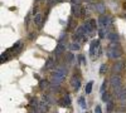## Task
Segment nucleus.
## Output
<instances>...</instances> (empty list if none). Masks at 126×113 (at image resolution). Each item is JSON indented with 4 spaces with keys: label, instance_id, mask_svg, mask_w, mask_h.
Listing matches in <instances>:
<instances>
[{
    "label": "nucleus",
    "instance_id": "1",
    "mask_svg": "<svg viewBox=\"0 0 126 113\" xmlns=\"http://www.w3.org/2000/svg\"><path fill=\"white\" fill-rule=\"evenodd\" d=\"M67 75V68L64 65H58L56 72L52 75V83L53 84H61L63 80H64Z\"/></svg>",
    "mask_w": 126,
    "mask_h": 113
},
{
    "label": "nucleus",
    "instance_id": "2",
    "mask_svg": "<svg viewBox=\"0 0 126 113\" xmlns=\"http://www.w3.org/2000/svg\"><path fill=\"white\" fill-rule=\"evenodd\" d=\"M107 55L111 59H119L122 55V50L119 43H112L109 48H107Z\"/></svg>",
    "mask_w": 126,
    "mask_h": 113
},
{
    "label": "nucleus",
    "instance_id": "3",
    "mask_svg": "<svg viewBox=\"0 0 126 113\" xmlns=\"http://www.w3.org/2000/svg\"><path fill=\"white\" fill-rule=\"evenodd\" d=\"M112 25V19L109 15H101L98 19V26L100 29H109Z\"/></svg>",
    "mask_w": 126,
    "mask_h": 113
},
{
    "label": "nucleus",
    "instance_id": "4",
    "mask_svg": "<svg viewBox=\"0 0 126 113\" xmlns=\"http://www.w3.org/2000/svg\"><path fill=\"white\" fill-rule=\"evenodd\" d=\"M110 84H111L112 88H117V87L122 86V80H121V78L117 74H113L111 77V79H110Z\"/></svg>",
    "mask_w": 126,
    "mask_h": 113
},
{
    "label": "nucleus",
    "instance_id": "5",
    "mask_svg": "<svg viewBox=\"0 0 126 113\" xmlns=\"http://www.w3.org/2000/svg\"><path fill=\"white\" fill-rule=\"evenodd\" d=\"M124 62H117V63H115L113 67H112V72H113V74H119L121 73V72L124 70Z\"/></svg>",
    "mask_w": 126,
    "mask_h": 113
},
{
    "label": "nucleus",
    "instance_id": "6",
    "mask_svg": "<svg viewBox=\"0 0 126 113\" xmlns=\"http://www.w3.org/2000/svg\"><path fill=\"white\" fill-rule=\"evenodd\" d=\"M100 47V43H98V40H92L91 42V47H90V54L92 57H96V50L97 48Z\"/></svg>",
    "mask_w": 126,
    "mask_h": 113
},
{
    "label": "nucleus",
    "instance_id": "7",
    "mask_svg": "<svg viewBox=\"0 0 126 113\" xmlns=\"http://www.w3.org/2000/svg\"><path fill=\"white\" fill-rule=\"evenodd\" d=\"M72 12H73V14H75L76 18H81L82 16V9H81L79 4H73L72 5Z\"/></svg>",
    "mask_w": 126,
    "mask_h": 113
},
{
    "label": "nucleus",
    "instance_id": "8",
    "mask_svg": "<svg viewBox=\"0 0 126 113\" xmlns=\"http://www.w3.org/2000/svg\"><path fill=\"white\" fill-rule=\"evenodd\" d=\"M43 23H44V16L42 15V14H37L34 16V24L38 28H42V26H43Z\"/></svg>",
    "mask_w": 126,
    "mask_h": 113
},
{
    "label": "nucleus",
    "instance_id": "9",
    "mask_svg": "<svg viewBox=\"0 0 126 113\" xmlns=\"http://www.w3.org/2000/svg\"><path fill=\"white\" fill-rule=\"evenodd\" d=\"M64 49H66V44L63 43V42H59L58 45H57L56 49H54V54H56V55H61L63 52H64Z\"/></svg>",
    "mask_w": 126,
    "mask_h": 113
},
{
    "label": "nucleus",
    "instance_id": "10",
    "mask_svg": "<svg viewBox=\"0 0 126 113\" xmlns=\"http://www.w3.org/2000/svg\"><path fill=\"white\" fill-rule=\"evenodd\" d=\"M71 84H72V88L75 89V90H78L79 89V87H81V80L78 79V77H73L72 78V80H71Z\"/></svg>",
    "mask_w": 126,
    "mask_h": 113
},
{
    "label": "nucleus",
    "instance_id": "11",
    "mask_svg": "<svg viewBox=\"0 0 126 113\" xmlns=\"http://www.w3.org/2000/svg\"><path fill=\"white\" fill-rule=\"evenodd\" d=\"M48 104H49V103H47V102H46L44 99L42 100L40 103H39V106H38V107H39V108H38L39 113H44V112H46V111L48 109Z\"/></svg>",
    "mask_w": 126,
    "mask_h": 113
},
{
    "label": "nucleus",
    "instance_id": "12",
    "mask_svg": "<svg viewBox=\"0 0 126 113\" xmlns=\"http://www.w3.org/2000/svg\"><path fill=\"white\" fill-rule=\"evenodd\" d=\"M105 10H106V6H105L103 3H97V4H96V12H97V13L103 14Z\"/></svg>",
    "mask_w": 126,
    "mask_h": 113
},
{
    "label": "nucleus",
    "instance_id": "13",
    "mask_svg": "<svg viewBox=\"0 0 126 113\" xmlns=\"http://www.w3.org/2000/svg\"><path fill=\"white\" fill-rule=\"evenodd\" d=\"M107 38L111 40L112 43H117V42H119V35H117L116 33H109V34H107Z\"/></svg>",
    "mask_w": 126,
    "mask_h": 113
},
{
    "label": "nucleus",
    "instance_id": "14",
    "mask_svg": "<svg viewBox=\"0 0 126 113\" xmlns=\"http://www.w3.org/2000/svg\"><path fill=\"white\" fill-rule=\"evenodd\" d=\"M61 104L67 106V107L71 106V97H69V94H66L64 97H63V102H61Z\"/></svg>",
    "mask_w": 126,
    "mask_h": 113
},
{
    "label": "nucleus",
    "instance_id": "15",
    "mask_svg": "<svg viewBox=\"0 0 126 113\" xmlns=\"http://www.w3.org/2000/svg\"><path fill=\"white\" fill-rule=\"evenodd\" d=\"M54 67V59L53 58H49L46 63V69H52Z\"/></svg>",
    "mask_w": 126,
    "mask_h": 113
},
{
    "label": "nucleus",
    "instance_id": "16",
    "mask_svg": "<svg viewBox=\"0 0 126 113\" xmlns=\"http://www.w3.org/2000/svg\"><path fill=\"white\" fill-rule=\"evenodd\" d=\"M79 48H81V45H79L78 42H72L69 44V49L71 50H79Z\"/></svg>",
    "mask_w": 126,
    "mask_h": 113
},
{
    "label": "nucleus",
    "instance_id": "17",
    "mask_svg": "<svg viewBox=\"0 0 126 113\" xmlns=\"http://www.w3.org/2000/svg\"><path fill=\"white\" fill-rule=\"evenodd\" d=\"M101 99H102V102H106V103H107V102H110L111 99H110V93H109V92H103Z\"/></svg>",
    "mask_w": 126,
    "mask_h": 113
},
{
    "label": "nucleus",
    "instance_id": "18",
    "mask_svg": "<svg viewBox=\"0 0 126 113\" xmlns=\"http://www.w3.org/2000/svg\"><path fill=\"white\" fill-rule=\"evenodd\" d=\"M20 45H22V42H18V43H15V44L13 45V48L10 49V52H15V50H20V48H22Z\"/></svg>",
    "mask_w": 126,
    "mask_h": 113
},
{
    "label": "nucleus",
    "instance_id": "19",
    "mask_svg": "<svg viewBox=\"0 0 126 113\" xmlns=\"http://www.w3.org/2000/svg\"><path fill=\"white\" fill-rule=\"evenodd\" d=\"M92 86H93V82H88V83H87V86H86V89H85L86 94L91 93V90H92Z\"/></svg>",
    "mask_w": 126,
    "mask_h": 113
},
{
    "label": "nucleus",
    "instance_id": "20",
    "mask_svg": "<svg viewBox=\"0 0 126 113\" xmlns=\"http://www.w3.org/2000/svg\"><path fill=\"white\" fill-rule=\"evenodd\" d=\"M107 64H102L101 65V68H100V73L101 74H105V73H106V72H107Z\"/></svg>",
    "mask_w": 126,
    "mask_h": 113
},
{
    "label": "nucleus",
    "instance_id": "21",
    "mask_svg": "<svg viewBox=\"0 0 126 113\" xmlns=\"http://www.w3.org/2000/svg\"><path fill=\"white\" fill-rule=\"evenodd\" d=\"M39 87H40L42 89L47 88V87H48V82H47V80H40V82H39Z\"/></svg>",
    "mask_w": 126,
    "mask_h": 113
},
{
    "label": "nucleus",
    "instance_id": "22",
    "mask_svg": "<svg viewBox=\"0 0 126 113\" xmlns=\"http://www.w3.org/2000/svg\"><path fill=\"white\" fill-rule=\"evenodd\" d=\"M79 104H81V108L86 109V102H85V98H83V97L79 98Z\"/></svg>",
    "mask_w": 126,
    "mask_h": 113
},
{
    "label": "nucleus",
    "instance_id": "23",
    "mask_svg": "<svg viewBox=\"0 0 126 113\" xmlns=\"http://www.w3.org/2000/svg\"><path fill=\"white\" fill-rule=\"evenodd\" d=\"M66 59H67V62H69V63H71V62L75 60V57H73V54H72V53H68V54L66 55Z\"/></svg>",
    "mask_w": 126,
    "mask_h": 113
},
{
    "label": "nucleus",
    "instance_id": "24",
    "mask_svg": "<svg viewBox=\"0 0 126 113\" xmlns=\"http://www.w3.org/2000/svg\"><path fill=\"white\" fill-rule=\"evenodd\" d=\"M50 87H52V90H53V92H58L59 90V84H53V83H52Z\"/></svg>",
    "mask_w": 126,
    "mask_h": 113
},
{
    "label": "nucleus",
    "instance_id": "25",
    "mask_svg": "<svg viewBox=\"0 0 126 113\" xmlns=\"http://www.w3.org/2000/svg\"><path fill=\"white\" fill-rule=\"evenodd\" d=\"M112 108H113V102H112V100L107 102V109H109V111H112Z\"/></svg>",
    "mask_w": 126,
    "mask_h": 113
},
{
    "label": "nucleus",
    "instance_id": "26",
    "mask_svg": "<svg viewBox=\"0 0 126 113\" xmlns=\"http://www.w3.org/2000/svg\"><path fill=\"white\" fill-rule=\"evenodd\" d=\"M101 54H102V48L98 47V48H97V52H96V57L98 58V57H101Z\"/></svg>",
    "mask_w": 126,
    "mask_h": 113
},
{
    "label": "nucleus",
    "instance_id": "27",
    "mask_svg": "<svg viewBox=\"0 0 126 113\" xmlns=\"http://www.w3.org/2000/svg\"><path fill=\"white\" fill-rule=\"evenodd\" d=\"M78 59H79V62H81V63L86 64V59H85V57H83V55H78Z\"/></svg>",
    "mask_w": 126,
    "mask_h": 113
},
{
    "label": "nucleus",
    "instance_id": "28",
    "mask_svg": "<svg viewBox=\"0 0 126 113\" xmlns=\"http://www.w3.org/2000/svg\"><path fill=\"white\" fill-rule=\"evenodd\" d=\"M106 86H107V82L103 80V83H102V86H101V92H105V88H106Z\"/></svg>",
    "mask_w": 126,
    "mask_h": 113
},
{
    "label": "nucleus",
    "instance_id": "29",
    "mask_svg": "<svg viewBox=\"0 0 126 113\" xmlns=\"http://www.w3.org/2000/svg\"><path fill=\"white\" fill-rule=\"evenodd\" d=\"M94 113H102L101 106H96V108H94Z\"/></svg>",
    "mask_w": 126,
    "mask_h": 113
},
{
    "label": "nucleus",
    "instance_id": "30",
    "mask_svg": "<svg viewBox=\"0 0 126 113\" xmlns=\"http://www.w3.org/2000/svg\"><path fill=\"white\" fill-rule=\"evenodd\" d=\"M56 4H57V0H49V1H48V5L49 6H53Z\"/></svg>",
    "mask_w": 126,
    "mask_h": 113
},
{
    "label": "nucleus",
    "instance_id": "31",
    "mask_svg": "<svg viewBox=\"0 0 126 113\" xmlns=\"http://www.w3.org/2000/svg\"><path fill=\"white\" fill-rule=\"evenodd\" d=\"M63 1H67V0H57V3H63Z\"/></svg>",
    "mask_w": 126,
    "mask_h": 113
},
{
    "label": "nucleus",
    "instance_id": "32",
    "mask_svg": "<svg viewBox=\"0 0 126 113\" xmlns=\"http://www.w3.org/2000/svg\"><path fill=\"white\" fill-rule=\"evenodd\" d=\"M87 1H91V0H87Z\"/></svg>",
    "mask_w": 126,
    "mask_h": 113
},
{
    "label": "nucleus",
    "instance_id": "33",
    "mask_svg": "<svg viewBox=\"0 0 126 113\" xmlns=\"http://www.w3.org/2000/svg\"><path fill=\"white\" fill-rule=\"evenodd\" d=\"M125 18H126V15H125Z\"/></svg>",
    "mask_w": 126,
    "mask_h": 113
}]
</instances>
